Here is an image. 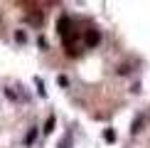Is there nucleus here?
<instances>
[{
	"instance_id": "7ed1b4c3",
	"label": "nucleus",
	"mask_w": 150,
	"mask_h": 148,
	"mask_svg": "<svg viewBox=\"0 0 150 148\" xmlns=\"http://www.w3.org/2000/svg\"><path fill=\"white\" fill-rule=\"evenodd\" d=\"M54 123H57V119L49 116V119H47V126H45V133H52V131H54Z\"/></svg>"
},
{
	"instance_id": "20e7f679",
	"label": "nucleus",
	"mask_w": 150,
	"mask_h": 148,
	"mask_svg": "<svg viewBox=\"0 0 150 148\" xmlns=\"http://www.w3.org/2000/svg\"><path fill=\"white\" fill-rule=\"evenodd\" d=\"M35 138H37V128H32V131H30V133H27V138H25V143H27V146H30V143H32V141H35Z\"/></svg>"
},
{
	"instance_id": "39448f33",
	"label": "nucleus",
	"mask_w": 150,
	"mask_h": 148,
	"mask_svg": "<svg viewBox=\"0 0 150 148\" xmlns=\"http://www.w3.org/2000/svg\"><path fill=\"white\" fill-rule=\"evenodd\" d=\"M59 148H69V133H67L64 138H62V143H59Z\"/></svg>"
},
{
	"instance_id": "f03ea898",
	"label": "nucleus",
	"mask_w": 150,
	"mask_h": 148,
	"mask_svg": "<svg viewBox=\"0 0 150 148\" xmlns=\"http://www.w3.org/2000/svg\"><path fill=\"white\" fill-rule=\"evenodd\" d=\"M103 141H106V143H113V141H116V131H113V128H106V131H103Z\"/></svg>"
},
{
	"instance_id": "f257e3e1",
	"label": "nucleus",
	"mask_w": 150,
	"mask_h": 148,
	"mask_svg": "<svg viewBox=\"0 0 150 148\" xmlns=\"http://www.w3.org/2000/svg\"><path fill=\"white\" fill-rule=\"evenodd\" d=\"M98 42H101V32L98 30H89L86 32V47H96Z\"/></svg>"
}]
</instances>
